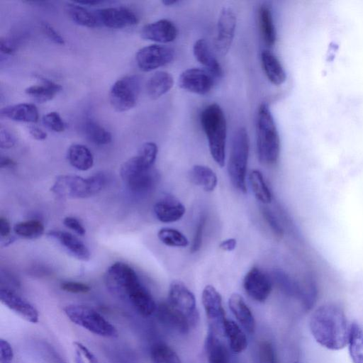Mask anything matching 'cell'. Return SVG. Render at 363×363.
Returning a JSON list of instances; mask_svg holds the SVG:
<instances>
[{
	"label": "cell",
	"mask_w": 363,
	"mask_h": 363,
	"mask_svg": "<svg viewBox=\"0 0 363 363\" xmlns=\"http://www.w3.org/2000/svg\"><path fill=\"white\" fill-rule=\"evenodd\" d=\"M223 334L228 339L231 350L235 353L242 352L247 345L246 335L240 326L233 320L226 319Z\"/></svg>",
	"instance_id": "1f68e13d"
},
{
	"label": "cell",
	"mask_w": 363,
	"mask_h": 363,
	"mask_svg": "<svg viewBox=\"0 0 363 363\" xmlns=\"http://www.w3.org/2000/svg\"><path fill=\"white\" fill-rule=\"evenodd\" d=\"M98 16L101 22L111 28H122L136 25L138 17L131 9L126 7H108L99 10Z\"/></svg>",
	"instance_id": "e0dca14e"
},
{
	"label": "cell",
	"mask_w": 363,
	"mask_h": 363,
	"mask_svg": "<svg viewBox=\"0 0 363 363\" xmlns=\"http://www.w3.org/2000/svg\"><path fill=\"white\" fill-rule=\"evenodd\" d=\"M106 177L96 174L87 178L76 175H60L50 190L62 198L84 199L99 193L105 186Z\"/></svg>",
	"instance_id": "8992f818"
},
{
	"label": "cell",
	"mask_w": 363,
	"mask_h": 363,
	"mask_svg": "<svg viewBox=\"0 0 363 363\" xmlns=\"http://www.w3.org/2000/svg\"><path fill=\"white\" fill-rule=\"evenodd\" d=\"M351 325L343 308L333 303L318 307L309 320L310 330L315 340L330 350H342L348 345Z\"/></svg>",
	"instance_id": "6da1fadb"
},
{
	"label": "cell",
	"mask_w": 363,
	"mask_h": 363,
	"mask_svg": "<svg viewBox=\"0 0 363 363\" xmlns=\"http://www.w3.org/2000/svg\"><path fill=\"white\" fill-rule=\"evenodd\" d=\"M105 281L112 293L127 298L142 315L150 316L156 311L152 296L128 264L121 262L111 264L106 272Z\"/></svg>",
	"instance_id": "7a4b0ae2"
},
{
	"label": "cell",
	"mask_w": 363,
	"mask_h": 363,
	"mask_svg": "<svg viewBox=\"0 0 363 363\" xmlns=\"http://www.w3.org/2000/svg\"><path fill=\"white\" fill-rule=\"evenodd\" d=\"M159 319L162 323L181 334H186L191 328L188 320L175 311L167 301L157 307Z\"/></svg>",
	"instance_id": "7402d4cb"
},
{
	"label": "cell",
	"mask_w": 363,
	"mask_h": 363,
	"mask_svg": "<svg viewBox=\"0 0 363 363\" xmlns=\"http://www.w3.org/2000/svg\"><path fill=\"white\" fill-rule=\"evenodd\" d=\"M63 223L67 228L71 229L79 235H84L86 233V230L82 223L74 217H65L63 220Z\"/></svg>",
	"instance_id": "681fc988"
},
{
	"label": "cell",
	"mask_w": 363,
	"mask_h": 363,
	"mask_svg": "<svg viewBox=\"0 0 363 363\" xmlns=\"http://www.w3.org/2000/svg\"><path fill=\"white\" fill-rule=\"evenodd\" d=\"M202 303L208 322V330L216 334L223 333L227 318L223 307L222 297L214 286L207 285L204 287Z\"/></svg>",
	"instance_id": "8fae6325"
},
{
	"label": "cell",
	"mask_w": 363,
	"mask_h": 363,
	"mask_svg": "<svg viewBox=\"0 0 363 363\" xmlns=\"http://www.w3.org/2000/svg\"><path fill=\"white\" fill-rule=\"evenodd\" d=\"M41 84L32 85L26 89V94L39 103L52 100L62 90V86L44 77H38Z\"/></svg>",
	"instance_id": "f1b7e54d"
},
{
	"label": "cell",
	"mask_w": 363,
	"mask_h": 363,
	"mask_svg": "<svg viewBox=\"0 0 363 363\" xmlns=\"http://www.w3.org/2000/svg\"><path fill=\"white\" fill-rule=\"evenodd\" d=\"M152 363H182L177 353L164 342L154 344L150 350Z\"/></svg>",
	"instance_id": "74e56055"
},
{
	"label": "cell",
	"mask_w": 363,
	"mask_h": 363,
	"mask_svg": "<svg viewBox=\"0 0 363 363\" xmlns=\"http://www.w3.org/2000/svg\"><path fill=\"white\" fill-rule=\"evenodd\" d=\"M260 61L263 72L271 84L279 86L285 82L286 79L285 70L272 52L263 50L260 54Z\"/></svg>",
	"instance_id": "44dd1931"
},
{
	"label": "cell",
	"mask_w": 363,
	"mask_h": 363,
	"mask_svg": "<svg viewBox=\"0 0 363 363\" xmlns=\"http://www.w3.org/2000/svg\"><path fill=\"white\" fill-rule=\"evenodd\" d=\"M83 130L88 140L96 145H107L112 140V136L109 131L91 120L85 122Z\"/></svg>",
	"instance_id": "e575fe53"
},
{
	"label": "cell",
	"mask_w": 363,
	"mask_h": 363,
	"mask_svg": "<svg viewBox=\"0 0 363 363\" xmlns=\"http://www.w3.org/2000/svg\"><path fill=\"white\" fill-rule=\"evenodd\" d=\"M174 57L172 48L162 45H150L140 49L135 55L140 70L150 72L171 62Z\"/></svg>",
	"instance_id": "4fadbf2b"
},
{
	"label": "cell",
	"mask_w": 363,
	"mask_h": 363,
	"mask_svg": "<svg viewBox=\"0 0 363 363\" xmlns=\"http://www.w3.org/2000/svg\"><path fill=\"white\" fill-rule=\"evenodd\" d=\"M42 29L46 36L52 42L58 45H64L63 37L49 23L43 22L41 23Z\"/></svg>",
	"instance_id": "7dc6e473"
},
{
	"label": "cell",
	"mask_w": 363,
	"mask_h": 363,
	"mask_svg": "<svg viewBox=\"0 0 363 363\" xmlns=\"http://www.w3.org/2000/svg\"><path fill=\"white\" fill-rule=\"evenodd\" d=\"M48 235L57 240L69 254L77 259L88 261L90 259V252L87 247L72 234L61 230H52Z\"/></svg>",
	"instance_id": "d6986e66"
},
{
	"label": "cell",
	"mask_w": 363,
	"mask_h": 363,
	"mask_svg": "<svg viewBox=\"0 0 363 363\" xmlns=\"http://www.w3.org/2000/svg\"><path fill=\"white\" fill-rule=\"evenodd\" d=\"M16 165L14 160L8 157H1L0 160V167L1 168L12 167Z\"/></svg>",
	"instance_id": "9f6ffc18"
},
{
	"label": "cell",
	"mask_w": 363,
	"mask_h": 363,
	"mask_svg": "<svg viewBox=\"0 0 363 363\" xmlns=\"http://www.w3.org/2000/svg\"><path fill=\"white\" fill-rule=\"evenodd\" d=\"M193 53L196 60L211 74L218 77L223 75L221 65L213 55L205 39L200 38L194 43Z\"/></svg>",
	"instance_id": "603a6c76"
},
{
	"label": "cell",
	"mask_w": 363,
	"mask_h": 363,
	"mask_svg": "<svg viewBox=\"0 0 363 363\" xmlns=\"http://www.w3.org/2000/svg\"><path fill=\"white\" fill-rule=\"evenodd\" d=\"M158 152L157 145L152 142L144 143L140 148L138 156L147 167H152Z\"/></svg>",
	"instance_id": "ab89813d"
},
{
	"label": "cell",
	"mask_w": 363,
	"mask_h": 363,
	"mask_svg": "<svg viewBox=\"0 0 363 363\" xmlns=\"http://www.w3.org/2000/svg\"><path fill=\"white\" fill-rule=\"evenodd\" d=\"M141 37L160 43L174 41L177 36V28L174 23L168 19H160L145 25L141 30Z\"/></svg>",
	"instance_id": "ac0fdd59"
},
{
	"label": "cell",
	"mask_w": 363,
	"mask_h": 363,
	"mask_svg": "<svg viewBox=\"0 0 363 363\" xmlns=\"http://www.w3.org/2000/svg\"><path fill=\"white\" fill-rule=\"evenodd\" d=\"M0 299L3 304L24 320L33 323L38 321L39 315L36 308L13 291L7 288H1Z\"/></svg>",
	"instance_id": "2e32d148"
},
{
	"label": "cell",
	"mask_w": 363,
	"mask_h": 363,
	"mask_svg": "<svg viewBox=\"0 0 363 363\" xmlns=\"http://www.w3.org/2000/svg\"><path fill=\"white\" fill-rule=\"evenodd\" d=\"M57 363H65V362H62V359H57Z\"/></svg>",
	"instance_id": "91938a15"
},
{
	"label": "cell",
	"mask_w": 363,
	"mask_h": 363,
	"mask_svg": "<svg viewBox=\"0 0 363 363\" xmlns=\"http://www.w3.org/2000/svg\"><path fill=\"white\" fill-rule=\"evenodd\" d=\"M140 91V79L129 75L118 79L109 91V101L113 109L123 112L134 107Z\"/></svg>",
	"instance_id": "9c48e42d"
},
{
	"label": "cell",
	"mask_w": 363,
	"mask_h": 363,
	"mask_svg": "<svg viewBox=\"0 0 363 363\" xmlns=\"http://www.w3.org/2000/svg\"><path fill=\"white\" fill-rule=\"evenodd\" d=\"M15 233L26 239H36L44 233L43 224L38 220L32 219L17 223L14 227Z\"/></svg>",
	"instance_id": "8d00e7d4"
},
{
	"label": "cell",
	"mask_w": 363,
	"mask_h": 363,
	"mask_svg": "<svg viewBox=\"0 0 363 363\" xmlns=\"http://www.w3.org/2000/svg\"><path fill=\"white\" fill-rule=\"evenodd\" d=\"M236 244L237 242L235 238H228L222 241L219 245V247L223 251L230 252L235 248Z\"/></svg>",
	"instance_id": "11a10c76"
},
{
	"label": "cell",
	"mask_w": 363,
	"mask_h": 363,
	"mask_svg": "<svg viewBox=\"0 0 363 363\" xmlns=\"http://www.w3.org/2000/svg\"><path fill=\"white\" fill-rule=\"evenodd\" d=\"M11 228L9 220L3 216L0 217V235L2 238L10 235Z\"/></svg>",
	"instance_id": "f5cc1de1"
},
{
	"label": "cell",
	"mask_w": 363,
	"mask_h": 363,
	"mask_svg": "<svg viewBox=\"0 0 363 363\" xmlns=\"http://www.w3.org/2000/svg\"><path fill=\"white\" fill-rule=\"evenodd\" d=\"M258 355L260 363H277L274 347L269 341H263L259 344Z\"/></svg>",
	"instance_id": "b9f144b4"
},
{
	"label": "cell",
	"mask_w": 363,
	"mask_h": 363,
	"mask_svg": "<svg viewBox=\"0 0 363 363\" xmlns=\"http://www.w3.org/2000/svg\"><path fill=\"white\" fill-rule=\"evenodd\" d=\"M205 350L208 363H230L228 348L218 334L209 330L205 341Z\"/></svg>",
	"instance_id": "d4e9b609"
},
{
	"label": "cell",
	"mask_w": 363,
	"mask_h": 363,
	"mask_svg": "<svg viewBox=\"0 0 363 363\" xmlns=\"http://www.w3.org/2000/svg\"><path fill=\"white\" fill-rule=\"evenodd\" d=\"M243 287L247 294L258 302H264L272 291L269 278L257 267H252L245 274Z\"/></svg>",
	"instance_id": "9a60e30c"
},
{
	"label": "cell",
	"mask_w": 363,
	"mask_h": 363,
	"mask_svg": "<svg viewBox=\"0 0 363 363\" xmlns=\"http://www.w3.org/2000/svg\"><path fill=\"white\" fill-rule=\"evenodd\" d=\"M44 125L50 130L61 133L65 129V123L57 112L52 111L45 114L43 118Z\"/></svg>",
	"instance_id": "60d3db41"
},
{
	"label": "cell",
	"mask_w": 363,
	"mask_h": 363,
	"mask_svg": "<svg viewBox=\"0 0 363 363\" xmlns=\"http://www.w3.org/2000/svg\"><path fill=\"white\" fill-rule=\"evenodd\" d=\"M168 303L182 315L191 328L199 321V311L194 294L180 281L171 283L168 293Z\"/></svg>",
	"instance_id": "30bf717a"
},
{
	"label": "cell",
	"mask_w": 363,
	"mask_h": 363,
	"mask_svg": "<svg viewBox=\"0 0 363 363\" xmlns=\"http://www.w3.org/2000/svg\"><path fill=\"white\" fill-rule=\"evenodd\" d=\"M159 240L169 247H185L189 245L186 236L180 231L171 228H162L157 233Z\"/></svg>",
	"instance_id": "f35d334b"
},
{
	"label": "cell",
	"mask_w": 363,
	"mask_h": 363,
	"mask_svg": "<svg viewBox=\"0 0 363 363\" xmlns=\"http://www.w3.org/2000/svg\"><path fill=\"white\" fill-rule=\"evenodd\" d=\"M252 191L258 201L267 204L272 201V194L262 174L257 169L252 170L249 176Z\"/></svg>",
	"instance_id": "d590c367"
},
{
	"label": "cell",
	"mask_w": 363,
	"mask_h": 363,
	"mask_svg": "<svg viewBox=\"0 0 363 363\" xmlns=\"http://www.w3.org/2000/svg\"><path fill=\"white\" fill-rule=\"evenodd\" d=\"M13 351L11 345L5 340H0V363H11Z\"/></svg>",
	"instance_id": "c3c4849f"
},
{
	"label": "cell",
	"mask_w": 363,
	"mask_h": 363,
	"mask_svg": "<svg viewBox=\"0 0 363 363\" xmlns=\"http://www.w3.org/2000/svg\"><path fill=\"white\" fill-rule=\"evenodd\" d=\"M257 22L263 41L267 46L272 47L276 42L277 33L272 10L268 5L263 4L259 7Z\"/></svg>",
	"instance_id": "4316f807"
},
{
	"label": "cell",
	"mask_w": 363,
	"mask_h": 363,
	"mask_svg": "<svg viewBox=\"0 0 363 363\" xmlns=\"http://www.w3.org/2000/svg\"><path fill=\"white\" fill-rule=\"evenodd\" d=\"M15 44L6 38H1L0 39V50L5 55H11L16 51Z\"/></svg>",
	"instance_id": "816d5d0a"
},
{
	"label": "cell",
	"mask_w": 363,
	"mask_h": 363,
	"mask_svg": "<svg viewBox=\"0 0 363 363\" xmlns=\"http://www.w3.org/2000/svg\"><path fill=\"white\" fill-rule=\"evenodd\" d=\"M120 173L128 189L137 194L149 192L158 179L157 172L152 167H146L137 155L122 164Z\"/></svg>",
	"instance_id": "ba28073f"
},
{
	"label": "cell",
	"mask_w": 363,
	"mask_h": 363,
	"mask_svg": "<svg viewBox=\"0 0 363 363\" xmlns=\"http://www.w3.org/2000/svg\"><path fill=\"white\" fill-rule=\"evenodd\" d=\"M189 178L193 184L208 192L213 191L218 183L216 173L205 165L196 164L193 166L189 172Z\"/></svg>",
	"instance_id": "f546056e"
},
{
	"label": "cell",
	"mask_w": 363,
	"mask_h": 363,
	"mask_svg": "<svg viewBox=\"0 0 363 363\" xmlns=\"http://www.w3.org/2000/svg\"><path fill=\"white\" fill-rule=\"evenodd\" d=\"M296 363H297V362H296Z\"/></svg>",
	"instance_id": "94428289"
},
{
	"label": "cell",
	"mask_w": 363,
	"mask_h": 363,
	"mask_svg": "<svg viewBox=\"0 0 363 363\" xmlns=\"http://www.w3.org/2000/svg\"><path fill=\"white\" fill-rule=\"evenodd\" d=\"M236 23L234 9L229 6H223L218 18L214 41L215 49L219 55H225L229 51L235 36Z\"/></svg>",
	"instance_id": "7c38bea8"
},
{
	"label": "cell",
	"mask_w": 363,
	"mask_h": 363,
	"mask_svg": "<svg viewBox=\"0 0 363 363\" xmlns=\"http://www.w3.org/2000/svg\"><path fill=\"white\" fill-rule=\"evenodd\" d=\"M70 164L74 168L86 171L94 164V157L89 149L81 144L72 145L67 152Z\"/></svg>",
	"instance_id": "4dcf8cb0"
},
{
	"label": "cell",
	"mask_w": 363,
	"mask_h": 363,
	"mask_svg": "<svg viewBox=\"0 0 363 363\" xmlns=\"http://www.w3.org/2000/svg\"><path fill=\"white\" fill-rule=\"evenodd\" d=\"M60 287L63 291L72 294H86L90 291L89 285L78 281H65Z\"/></svg>",
	"instance_id": "bcb514c9"
},
{
	"label": "cell",
	"mask_w": 363,
	"mask_h": 363,
	"mask_svg": "<svg viewBox=\"0 0 363 363\" xmlns=\"http://www.w3.org/2000/svg\"><path fill=\"white\" fill-rule=\"evenodd\" d=\"M1 116L16 121L36 123L39 118L38 110L32 104H18L1 108Z\"/></svg>",
	"instance_id": "484cf974"
},
{
	"label": "cell",
	"mask_w": 363,
	"mask_h": 363,
	"mask_svg": "<svg viewBox=\"0 0 363 363\" xmlns=\"http://www.w3.org/2000/svg\"><path fill=\"white\" fill-rule=\"evenodd\" d=\"M206 217L204 216H202L196 225L191 246V252H196L199 251L201 247L203 240V233L206 224Z\"/></svg>",
	"instance_id": "ee69618b"
},
{
	"label": "cell",
	"mask_w": 363,
	"mask_h": 363,
	"mask_svg": "<svg viewBox=\"0 0 363 363\" xmlns=\"http://www.w3.org/2000/svg\"><path fill=\"white\" fill-rule=\"evenodd\" d=\"M348 350L353 363H363V329L356 323L351 325Z\"/></svg>",
	"instance_id": "836d02e7"
},
{
	"label": "cell",
	"mask_w": 363,
	"mask_h": 363,
	"mask_svg": "<svg viewBox=\"0 0 363 363\" xmlns=\"http://www.w3.org/2000/svg\"><path fill=\"white\" fill-rule=\"evenodd\" d=\"M230 311L239 323L249 333H253L255 329L254 316L243 298L238 294H233L228 300Z\"/></svg>",
	"instance_id": "cb8c5ba5"
},
{
	"label": "cell",
	"mask_w": 363,
	"mask_h": 363,
	"mask_svg": "<svg viewBox=\"0 0 363 363\" xmlns=\"http://www.w3.org/2000/svg\"><path fill=\"white\" fill-rule=\"evenodd\" d=\"M174 85V78L165 71L155 72L146 84V91L152 99H157L167 93Z\"/></svg>",
	"instance_id": "83f0119b"
},
{
	"label": "cell",
	"mask_w": 363,
	"mask_h": 363,
	"mask_svg": "<svg viewBox=\"0 0 363 363\" xmlns=\"http://www.w3.org/2000/svg\"><path fill=\"white\" fill-rule=\"evenodd\" d=\"M256 138L259 162L264 165L276 164L280 154V139L269 106L264 102L257 110Z\"/></svg>",
	"instance_id": "3957f363"
},
{
	"label": "cell",
	"mask_w": 363,
	"mask_h": 363,
	"mask_svg": "<svg viewBox=\"0 0 363 363\" xmlns=\"http://www.w3.org/2000/svg\"><path fill=\"white\" fill-rule=\"evenodd\" d=\"M64 311L72 323L95 335L106 337L118 336L115 326L91 307L72 304L65 307Z\"/></svg>",
	"instance_id": "52a82bcc"
},
{
	"label": "cell",
	"mask_w": 363,
	"mask_h": 363,
	"mask_svg": "<svg viewBox=\"0 0 363 363\" xmlns=\"http://www.w3.org/2000/svg\"><path fill=\"white\" fill-rule=\"evenodd\" d=\"M261 213L274 235L280 238L283 236V229L272 212L267 207H262Z\"/></svg>",
	"instance_id": "7bdbcfd3"
},
{
	"label": "cell",
	"mask_w": 363,
	"mask_h": 363,
	"mask_svg": "<svg viewBox=\"0 0 363 363\" xmlns=\"http://www.w3.org/2000/svg\"><path fill=\"white\" fill-rule=\"evenodd\" d=\"M28 130L30 135L37 140H43L47 138V133L37 126L30 125Z\"/></svg>",
	"instance_id": "db71d44e"
},
{
	"label": "cell",
	"mask_w": 363,
	"mask_h": 363,
	"mask_svg": "<svg viewBox=\"0 0 363 363\" xmlns=\"http://www.w3.org/2000/svg\"><path fill=\"white\" fill-rule=\"evenodd\" d=\"M73 345L76 349L79 363H84L85 359L88 363H99L94 354L82 343L76 341L73 342Z\"/></svg>",
	"instance_id": "f6af8a7d"
},
{
	"label": "cell",
	"mask_w": 363,
	"mask_h": 363,
	"mask_svg": "<svg viewBox=\"0 0 363 363\" xmlns=\"http://www.w3.org/2000/svg\"><path fill=\"white\" fill-rule=\"evenodd\" d=\"M200 122L207 138L212 158L217 164L223 167L225 160L227 123L223 109L216 103L208 105L201 113Z\"/></svg>",
	"instance_id": "277c9868"
},
{
	"label": "cell",
	"mask_w": 363,
	"mask_h": 363,
	"mask_svg": "<svg viewBox=\"0 0 363 363\" xmlns=\"http://www.w3.org/2000/svg\"><path fill=\"white\" fill-rule=\"evenodd\" d=\"M16 143L14 136L6 129H1L0 131V147L3 149L12 147Z\"/></svg>",
	"instance_id": "f907efd6"
},
{
	"label": "cell",
	"mask_w": 363,
	"mask_h": 363,
	"mask_svg": "<svg viewBox=\"0 0 363 363\" xmlns=\"http://www.w3.org/2000/svg\"><path fill=\"white\" fill-rule=\"evenodd\" d=\"M157 218L162 223H173L180 220L185 213L184 206L177 199L167 197L154 206Z\"/></svg>",
	"instance_id": "ffe728a7"
},
{
	"label": "cell",
	"mask_w": 363,
	"mask_h": 363,
	"mask_svg": "<svg viewBox=\"0 0 363 363\" xmlns=\"http://www.w3.org/2000/svg\"><path fill=\"white\" fill-rule=\"evenodd\" d=\"M102 2L103 1H77V3H78L79 4H82V5L94 6V5H98Z\"/></svg>",
	"instance_id": "6f0895ef"
},
{
	"label": "cell",
	"mask_w": 363,
	"mask_h": 363,
	"mask_svg": "<svg viewBox=\"0 0 363 363\" xmlns=\"http://www.w3.org/2000/svg\"><path fill=\"white\" fill-rule=\"evenodd\" d=\"M178 84L184 90L199 95H205L211 90L213 81L211 74L206 70L189 68L181 73Z\"/></svg>",
	"instance_id": "5bb4252c"
},
{
	"label": "cell",
	"mask_w": 363,
	"mask_h": 363,
	"mask_svg": "<svg viewBox=\"0 0 363 363\" xmlns=\"http://www.w3.org/2000/svg\"><path fill=\"white\" fill-rule=\"evenodd\" d=\"M250 150V140L245 128L235 132L231 142L228 172L233 186L242 193L247 192L246 172Z\"/></svg>",
	"instance_id": "5b68a950"
},
{
	"label": "cell",
	"mask_w": 363,
	"mask_h": 363,
	"mask_svg": "<svg viewBox=\"0 0 363 363\" xmlns=\"http://www.w3.org/2000/svg\"><path fill=\"white\" fill-rule=\"evenodd\" d=\"M66 12L78 25L88 28H95L98 26L96 16L77 2L68 4L66 6Z\"/></svg>",
	"instance_id": "d6a6232c"
},
{
	"label": "cell",
	"mask_w": 363,
	"mask_h": 363,
	"mask_svg": "<svg viewBox=\"0 0 363 363\" xmlns=\"http://www.w3.org/2000/svg\"><path fill=\"white\" fill-rule=\"evenodd\" d=\"M177 0H163L162 3L165 6H172L178 3Z\"/></svg>",
	"instance_id": "680465c9"
}]
</instances>
